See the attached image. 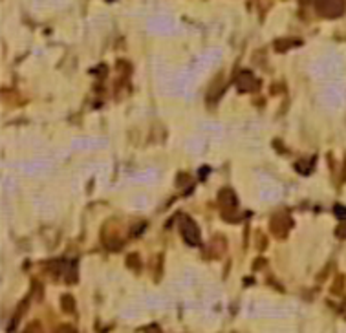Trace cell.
I'll use <instances>...</instances> for the list:
<instances>
[{
  "instance_id": "obj_1",
  "label": "cell",
  "mask_w": 346,
  "mask_h": 333,
  "mask_svg": "<svg viewBox=\"0 0 346 333\" xmlns=\"http://www.w3.org/2000/svg\"><path fill=\"white\" fill-rule=\"evenodd\" d=\"M317 13L326 18H335L345 13V0H313Z\"/></svg>"
},
{
  "instance_id": "obj_2",
  "label": "cell",
  "mask_w": 346,
  "mask_h": 333,
  "mask_svg": "<svg viewBox=\"0 0 346 333\" xmlns=\"http://www.w3.org/2000/svg\"><path fill=\"white\" fill-rule=\"evenodd\" d=\"M180 233L183 236V240L189 245H200V229L194 222L187 216H181V223H180Z\"/></svg>"
},
{
  "instance_id": "obj_3",
  "label": "cell",
  "mask_w": 346,
  "mask_h": 333,
  "mask_svg": "<svg viewBox=\"0 0 346 333\" xmlns=\"http://www.w3.org/2000/svg\"><path fill=\"white\" fill-rule=\"evenodd\" d=\"M234 84H236V88L240 92H255L256 88H258V81H256L255 75H253L251 72H248V70H242L240 74L236 75Z\"/></svg>"
},
{
  "instance_id": "obj_4",
  "label": "cell",
  "mask_w": 346,
  "mask_h": 333,
  "mask_svg": "<svg viewBox=\"0 0 346 333\" xmlns=\"http://www.w3.org/2000/svg\"><path fill=\"white\" fill-rule=\"evenodd\" d=\"M289 227H291V220L288 218L286 214H277V216H273V220H271V231H273V235L279 236V238L286 236Z\"/></svg>"
},
{
  "instance_id": "obj_5",
  "label": "cell",
  "mask_w": 346,
  "mask_h": 333,
  "mask_svg": "<svg viewBox=\"0 0 346 333\" xmlns=\"http://www.w3.org/2000/svg\"><path fill=\"white\" fill-rule=\"evenodd\" d=\"M220 205L224 207V212L227 211H234L236 209V196L231 189H224L220 190Z\"/></svg>"
},
{
  "instance_id": "obj_6",
  "label": "cell",
  "mask_w": 346,
  "mask_h": 333,
  "mask_svg": "<svg viewBox=\"0 0 346 333\" xmlns=\"http://www.w3.org/2000/svg\"><path fill=\"white\" fill-rule=\"evenodd\" d=\"M293 44H299L297 40H291V38H286V40H279L277 44H275V48L279 50V52H284L286 48H289V46H293Z\"/></svg>"
},
{
  "instance_id": "obj_7",
  "label": "cell",
  "mask_w": 346,
  "mask_h": 333,
  "mask_svg": "<svg viewBox=\"0 0 346 333\" xmlns=\"http://www.w3.org/2000/svg\"><path fill=\"white\" fill-rule=\"evenodd\" d=\"M335 214H337V218L346 220V207H343V205H335Z\"/></svg>"
},
{
  "instance_id": "obj_8",
  "label": "cell",
  "mask_w": 346,
  "mask_h": 333,
  "mask_svg": "<svg viewBox=\"0 0 346 333\" xmlns=\"http://www.w3.org/2000/svg\"><path fill=\"white\" fill-rule=\"evenodd\" d=\"M62 306H64V310H66V311H72V310H74V302H72V296H64V298H62Z\"/></svg>"
},
{
  "instance_id": "obj_9",
  "label": "cell",
  "mask_w": 346,
  "mask_h": 333,
  "mask_svg": "<svg viewBox=\"0 0 346 333\" xmlns=\"http://www.w3.org/2000/svg\"><path fill=\"white\" fill-rule=\"evenodd\" d=\"M337 236H341V238H346V223H345V225H341V227L337 229Z\"/></svg>"
},
{
  "instance_id": "obj_10",
  "label": "cell",
  "mask_w": 346,
  "mask_h": 333,
  "mask_svg": "<svg viewBox=\"0 0 346 333\" xmlns=\"http://www.w3.org/2000/svg\"><path fill=\"white\" fill-rule=\"evenodd\" d=\"M147 333H159V328L158 326H152V328H149V332Z\"/></svg>"
}]
</instances>
